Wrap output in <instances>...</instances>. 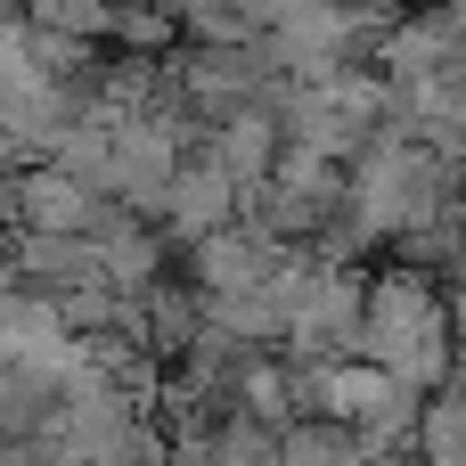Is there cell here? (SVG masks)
Listing matches in <instances>:
<instances>
[{
    "label": "cell",
    "mask_w": 466,
    "mask_h": 466,
    "mask_svg": "<svg viewBox=\"0 0 466 466\" xmlns=\"http://www.w3.org/2000/svg\"><path fill=\"white\" fill-rule=\"evenodd\" d=\"M360 360L410 377L418 393H442L459 377V319L442 311V295L410 270H385L369 287V336H360Z\"/></svg>",
    "instance_id": "obj_1"
},
{
    "label": "cell",
    "mask_w": 466,
    "mask_h": 466,
    "mask_svg": "<svg viewBox=\"0 0 466 466\" xmlns=\"http://www.w3.org/2000/svg\"><path fill=\"white\" fill-rule=\"evenodd\" d=\"M0 303H16V295H8V262H0Z\"/></svg>",
    "instance_id": "obj_6"
},
{
    "label": "cell",
    "mask_w": 466,
    "mask_h": 466,
    "mask_svg": "<svg viewBox=\"0 0 466 466\" xmlns=\"http://www.w3.org/2000/svg\"><path fill=\"white\" fill-rule=\"evenodd\" d=\"M418 459L426 466H466V385H442L418 418Z\"/></svg>",
    "instance_id": "obj_2"
},
{
    "label": "cell",
    "mask_w": 466,
    "mask_h": 466,
    "mask_svg": "<svg viewBox=\"0 0 466 466\" xmlns=\"http://www.w3.org/2000/svg\"><path fill=\"white\" fill-rule=\"evenodd\" d=\"M172 205H180V229H197V238H205V229L221 221V180H213V172H197V180H180V197H172Z\"/></svg>",
    "instance_id": "obj_5"
},
{
    "label": "cell",
    "mask_w": 466,
    "mask_h": 466,
    "mask_svg": "<svg viewBox=\"0 0 466 466\" xmlns=\"http://www.w3.org/2000/svg\"><path fill=\"white\" fill-rule=\"evenodd\" d=\"M213 466H279V426L229 410V418L213 426Z\"/></svg>",
    "instance_id": "obj_3"
},
{
    "label": "cell",
    "mask_w": 466,
    "mask_h": 466,
    "mask_svg": "<svg viewBox=\"0 0 466 466\" xmlns=\"http://www.w3.org/2000/svg\"><path fill=\"white\" fill-rule=\"evenodd\" d=\"M25 213H33V229H82V188L74 180H33Z\"/></svg>",
    "instance_id": "obj_4"
}]
</instances>
